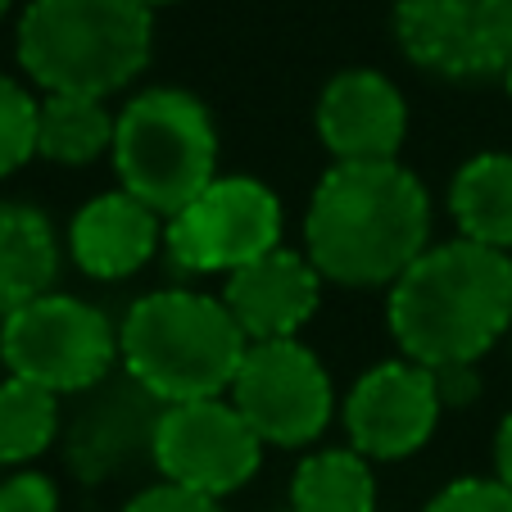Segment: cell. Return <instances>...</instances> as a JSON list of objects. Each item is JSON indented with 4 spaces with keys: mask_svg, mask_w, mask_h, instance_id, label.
<instances>
[{
    "mask_svg": "<svg viewBox=\"0 0 512 512\" xmlns=\"http://www.w3.org/2000/svg\"><path fill=\"white\" fill-rule=\"evenodd\" d=\"M431 250V195L413 168L336 164L313 186L304 213V254L349 290L395 286Z\"/></svg>",
    "mask_w": 512,
    "mask_h": 512,
    "instance_id": "6da1fadb",
    "label": "cell"
},
{
    "mask_svg": "<svg viewBox=\"0 0 512 512\" xmlns=\"http://www.w3.org/2000/svg\"><path fill=\"white\" fill-rule=\"evenodd\" d=\"M390 336L422 368L481 363L512 327V259L476 241L431 245L386 300Z\"/></svg>",
    "mask_w": 512,
    "mask_h": 512,
    "instance_id": "7a4b0ae2",
    "label": "cell"
},
{
    "mask_svg": "<svg viewBox=\"0 0 512 512\" xmlns=\"http://www.w3.org/2000/svg\"><path fill=\"white\" fill-rule=\"evenodd\" d=\"M14 50L46 96L109 100L155 55V10L141 0H32Z\"/></svg>",
    "mask_w": 512,
    "mask_h": 512,
    "instance_id": "3957f363",
    "label": "cell"
},
{
    "mask_svg": "<svg viewBox=\"0 0 512 512\" xmlns=\"http://www.w3.org/2000/svg\"><path fill=\"white\" fill-rule=\"evenodd\" d=\"M245 349L250 340L227 313L223 295L200 290L141 295L118 327V358L127 381H136L159 408L218 399L232 390Z\"/></svg>",
    "mask_w": 512,
    "mask_h": 512,
    "instance_id": "277c9868",
    "label": "cell"
},
{
    "mask_svg": "<svg viewBox=\"0 0 512 512\" xmlns=\"http://www.w3.org/2000/svg\"><path fill=\"white\" fill-rule=\"evenodd\" d=\"M109 155L127 195L159 218H177L218 182V127L200 96L150 87L118 109Z\"/></svg>",
    "mask_w": 512,
    "mask_h": 512,
    "instance_id": "5b68a950",
    "label": "cell"
},
{
    "mask_svg": "<svg viewBox=\"0 0 512 512\" xmlns=\"http://www.w3.org/2000/svg\"><path fill=\"white\" fill-rule=\"evenodd\" d=\"M0 363L50 395H87L114 372L118 331L78 295H41L0 318Z\"/></svg>",
    "mask_w": 512,
    "mask_h": 512,
    "instance_id": "8992f818",
    "label": "cell"
},
{
    "mask_svg": "<svg viewBox=\"0 0 512 512\" xmlns=\"http://www.w3.org/2000/svg\"><path fill=\"white\" fill-rule=\"evenodd\" d=\"M168 259L177 272L209 277L281 250V200L259 177H218L195 204L164 227Z\"/></svg>",
    "mask_w": 512,
    "mask_h": 512,
    "instance_id": "52a82bcc",
    "label": "cell"
},
{
    "mask_svg": "<svg viewBox=\"0 0 512 512\" xmlns=\"http://www.w3.org/2000/svg\"><path fill=\"white\" fill-rule=\"evenodd\" d=\"M150 463L168 485L223 499L254 481L263 463V440L241 417V408L223 395L164 404L150 435Z\"/></svg>",
    "mask_w": 512,
    "mask_h": 512,
    "instance_id": "ba28073f",
    "label": "cell"
},
{
    "mask_svg": "<svg viewBox=\"0 0 512 512\" xmlns=\"http://www.w3.org/2000/svg\"><path fill=\"white\" fill-rule=\"evenodd\" d=\"M232 404L263 445L304 449L327 435L336 417V390L309 345L263 340L245 349V363L232 381Z\"/></svg>",
    "mask_w": 512,
    "mask_h": 512,
    "instance_id": "9c48e42d",
    "label": "cell"
},
{
    "mask_svg": "<svg viewBox=\"0 0 512 512\" xmlns=\"http://www.w3.org/2000/svg\"><path fill=\"white\" fill-rule=\"evenodd\" d=\"M395 41L445 82L508 78L512 0H395Z\"/></svg>",
    "mask_w": 512,
    "mask_h": 512,
    "instance_id": "30bf717a",
    "label": "cell"
},
{
    "mask_svg": "<svg viewBox=\"0 0 512 512\" xmlns=\"http://www.w3.org/2000/svg\"><path fill=\"white\" fill-rule=\"evenodd\" d=\"M445 404L435 390V372L413 358H386L354 381L345 395V431L349 449L372 463L408 458L435 435Z\"/></svg>",
    "mask_w": 512,
    "mask_h": 512,
    "instance_id": "8fae6325",
    "label": "cell"
},
{
    "mask_svg": "<svg viewBox=\"0 0 512 512\" xmlns=\"http://www.w3.org/2000/svg\"><path fill=\"white\" fill-rule=\"evenodd\" d=\"M313 123L336 164H390L408 136V100L377 68H345L322 87Z\"/></svg>",
    "mask_w": 512,
    "mask_h": 512,
    "instance_id": "7c38bea8",
    "label": "cell"
},
{
    "mask_svg": "<svg viewBox=\"0 0 512 512\" xmlns=\"http://www.w3.org/2000/svg\"><path fill=\"white\" fill-rule=\"evenodd\" d=\"M322 300V272L300 250H272L263 259L245 263L227 277L223 304L245 331L250 345L263 340H295V331L318 313Z\"/></svg>",
    "mask_w": 512,
    "mask_h": 512,
    "instance_id": "4fadbf2b",
    "label": "cell"
},
{
    "mask_svg": "<svg viewBox=\"0 0 512 512\" xmlns=\"http://www.w3.org/2000/svg\"><path fill=\"white\" fill-rule=\"evenodd\" d=\"M164 227L150 204H141L127 191H105L87 200L68 227V254L87 277L123 281L155 259Z\"/></svg>",
    "mask_w": 512,
    "mask_h": 512,
    "instance_id": "5bb4252c",
    "label": "cell"
},
{
    "mask_svg": "<svg viewBox=\"0 0 512 512\" xmlns=\"http://www.w3.org/2000/svg\"><path fill=\"white\" fill-rule=\"evenodd\" d=\"M59 277V241L50 218L37 204L0 200V313L55 290Z\"/></svg>",
    "mask_w": 512,
    "mask_h": 512,
    "instance_id": "9a60e30c",
    "label": "cell"
},
{
    "mask_svg": "<svg viewBox=\"0 0 512 512\" xmlns=\"http://www.w3.org/2000/svg\"><path fill=\"white\" fill-rule=\"evenodd\" d=\"M449 213L458 236L512 254V155H472L449 182Z\"/></svg>",
    "mask_w": 512,
    "mask_h": 512,
    "instance_id": "2e32d148",
    "label": "cell"
},
{
    "mask_svg": "<svg viewBox=\"0 0 512 512\" xmlns=\"http://www.w3.org/2000/svg\"><path fill=\"white\" fill-rule=\"evenodd\" d=\"M118 114L96 96H46L37 114V155L50 164L82 168L114 150Z\"/></svg>",
    "mask_w": 512,
    "mask_h": 512,
    "instance_id": "e0dca14e",
    "label": "cell"
},
{
    "mask_svg": "<svg viewBox=\"0 0 512 512\" xmlns=\"http://www.w3.org/2000/svg\"><path fill=\"white\" fill-rule=\"evenodd\" d=\"M295 512H377V476L354 449H322L295 467L290 481Z\"/></svg>",
    "mask_w": 512,
    "mask_h": 512,
    "instance_id": "ac0fdd59",
    "label": "cell"
},
{
    "mask_svg": "<svg viewBox=\"0 0 512 512\" xmlns=\"http://www.w3.org/2000/svg\"><path fill=\"white\" fill-rule=\"evenodd\" d=\"M59 435V395L23 377L0 381V467H23Z\"/></svg>",
    "mask_w": 512,
    "mask_h": 512,
    "instance_id": "d6986e66",
    "label": "cell"
},
{
    "mask_svg": "<svg viewBox=\"0 0 512 512\" xmlns=\"http://www.w3.org/2000/svg\"><path fill=\"white\" fill-rule=\"evenodd\" d=\"M37 114L41 100H32L19 78L0 73V177L19 173L37 155Z\"/></svg>",
    "mask_w": 512,
    "mask_h": 512,
    "instance_id": "ffe728a7",
    "label": "cell"
},
{
    "mask_svg": "<svg viewBox=\"0 0 512 512\" xmlns=\"http://www.w3.org/2000/svg\"><path fill=\"white\" fill-rule=\"evenodd\" d=\"M426 512H512V490L499 476H463L435 494Z\"/></svg>",
    "mask_w": 512,
    "mask_h": 512,
    "instance_id": "44dd1931",
    "label": "cell"
},
{
    "mask_svg": "<svg viewBox=\"0 0 512 512\" xmlns=\"http://www.w3.org/2000/svg\"><path fill=\"white\" fill-rule=\"evenodd\" d=\"M0 512H59V490L46 472L0 476Z\"/></svg>",
    "mask_w": 512,
    "mask_h": 512,
    "instance_id": "7402d4cb",
    "label": "cell"
},
{
    "mask_svg": "<svg viewBox=\"0 0 512 512\" xmlns=\"http://www.w3.org/2000/svg\"><path fill=\"white\" fill-rule=\"evenodd\" d=\"M123 512H227V508L218 499H209V494H195V490H182V485L159 481L136 494Z\"/></svg>",
    "mask_w": 512,
    "mask_h": 512,
    "instance_id": "603a6c76",
    "label": "cell"
},
{
    "mask_svg": "<svg viewBox=\"0 0 512 512\" xmlns=\"http://www.w3.org/2000/svg\"><path fill=\"white\" fill-rule=\"evenodd\" d=\"M435 390H440V404H472L481 395V377H476V363H463V368H440L435 372Z\"/></svg>",
    "mask_w": 512,
    "mask_h": 512,
    "instance_id": "cb8c5ba5",
    "label": "cell"
},
{
    "mask_svg": "<svg viewBox=\"0 0 512 512\" xmlns=\"http://www.w3.org/2000/svg\"><path fill=\"white\" fill-rule=\"evenodd\" d=\"M494 476L512 490V413L499 422V435H494Z\"/></svg>",
    "mask_w": 512,
    "mask_h": 512,
    "instance_id": "d4e9b609",
    "label": "cell"
},
{
    "mask_svg": "<svg viewBox=\"0 0 512 512\" xmlns=\"http://www.w3.org/2000/svg\"><path fill=\"white\" fill-rule=\"evenodd\" d=\"M141 5H150V10H159V5H177V0H141Z\"/></svg>",
    "mask_w": 512,
    "mask_h": 512,
    "instance_id": "484cf974",
    "label": "cell"
},
{
    "mask_svg": "<svg viewBox=\"0 0 512 512\" xmlns=\"http://www.w3.org/2000/svg\"><path fill=\"white\" fill-rule=\"evenodd\" d=\"M10 5H14V0H0V19H5V14H10Z\"/></svg>",
    "mask_w": 512,
    "mask_h": 512,
    "instance_id": "4316f807",
    "label": "cell"
},
{
    "mask_svg": "<svg viewBox=\"0 0 512 512\" xmlns=\"http://www.w3.org/2000/svg\"><path fill=\"white\" fill-rule=\"evenodd\" d=\"M503 82H508V96H512V68H508V78H503Z\"/></svg>",
    "mask_w": 512,
    "mask_h": 512,
    "instance_id": "83f0119b",
    "label": "cell"
},
{
    "mask_svg": "<svg viewBox=\"0 0 512 512\" xmlns=\"http://www.w3.org/2000/svg\"><path fill=\"white\" fill-rule=\"evenodd\" d=\"M281 512H295V508H281Z\"/></svg>",
    "mask_w": 512,
    "mask_h": 512,
    "instance_id": "f1b7e54d",
    "label": "cell"
},
{
    "mask_svg": "<svg viewBox=\"0 0 512 512\" xmlns=\"http://www.w3.org/2000/svg\"><path fill=\"white\" fill-rule=\"evenodd\" d=\"M508 259H512V254H508Z\"/></svg>",
    "mask_w": 512,
    "mask_h": 512,
    "instance_id": "f546056e",
    "label": "cell"
}]
</instances>
